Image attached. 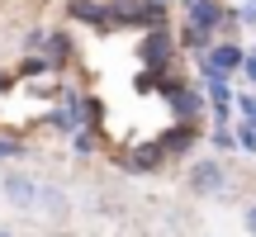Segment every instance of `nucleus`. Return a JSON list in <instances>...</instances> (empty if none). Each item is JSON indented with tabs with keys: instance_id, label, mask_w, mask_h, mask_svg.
I'll return each mask as SVG.
<instances>
[{
	"instance_id": "1",
	"label": "nucleus",
	"mask_w": 256,
	"mask_h": 237,
	"mask_svg": "<svg viewBox=\"0 0 256 237\" xmlns=\"http://www.w3.org/2000/svg\"><path fill=\"white\" fill-rule=\"evenodd\" d=\"M190 194H223L228 190V171H223L214 156H204V162H190Z\"/></svg>"
},
{
	"instance_id": "2",
	"label": "nucleus",
	"mask_w": 256,
	"mask_h": 237,
	"mask_svg": "<svg viewBox=\"0 0 256 237\" xmlns=\"http://www.w3.org/2000/svg\"><path fill=\"white\" fill-rule=\"evenodd\" d=\"M38 190H43V185H38L34 176H24V171H5V176H0V194H5L14 209H34Z\"/></svg>"
},
{
	"instance_id": "3",
	"label": "nucleus",
	"mask_w": 256,
	"mask_h": 237,
	"mask_svg": "<svg viewBox=\"0 0 256 237\" xmlns=\"http://www.w3.org/2000/svg\"><path fill=\"white\" fill-rule=\"evenodd\" d=\"M242 57H247V52H242L238 43L209 48V52L200 57V72H204V76H232V72H238V66H242Z\"/></svg>"
},
{
	"instance_id": "4",
	"label": "nucleus",
	"mask_w": 256,
	"mask_h": 237,
	"mask_svg": "<svg viewBox=\"0 0 256 237\" xmlns=\"http://www.w3.org/2000/svg\"><path fill=\"white\" fill-rule=\"evenodd\" d=\"M209 104L218 114V124H228L232 114V90H228V76H209Z\"/></svg>"
},
{
	"instance_id": "5",
	"label": "nucleus",
	"mask_w": 256,
	"mask_h": 237,
	"mask_svg": "<svg viewBox=\"0 0 256 237\" xmlns=\"http://www.w3.org/2000/svg\"><path fill=\"white\" fill-rule=\"evenodd\" d=\"M66 14L81 19V24H90V28H110V24H104V5H95V0H72Z\"/></svg>"
},
{
	"instance_id": "6",
	"label": "nucleus",
	"mask_w": 256,
	"mask_h": 237,
	"mask_svg": "<svg viewBox=\"0 0 256 237\" xmlns=\"http://www.w3.org/2000/svg\"><path fill=\"white\" fill-rule=\"evenodd\" d=\"M166 57H171V38H166V24H162V28H152V38H147V62L166 66Z\"/></svg>"
},
{
	"instance_id": "7",
	"label": "nucleus",
	"mask_w": 256,
	"mask_h": 237,
	"mask_svg": "<svg viewBox=\"0 0 256 237\" xmlns=\"http://www.w3.org/2000/svg\"><path fill=\"white\" fill-rule=\"evenodd\" d=\"M171 104H176V114H180V118H190V124H194V114L204 110L200 90H171Z\"/></svg>"
},
{
	"instance_id": "8",
	"label": "nucleus",
	"mask_w": 256,
	"mask_h": 237,
	"mask_svg": "<svg viewBox=\"0 0 256 237\" xmlns=\"http://www.w3.org/2000/svg\"><path fill=\"white\" fill-rule=\"evenodd\" d=\"M128 166H133V171H156V166H162V147H138Z\"/></svg>"
},
{
	"instance_id": "9",
	"label": "nucleus",
	"mask_w": 256,
	"mask_h": 237,
	"mask_svg": "<svg viewBox=\"0 0 256 237\" xmlns=\"http://www.w3.org/2000/svg\"><path fill=\"white\" fill-rule=\"evenodd\" d=\"M180 43H185V48H209V28H194V24H185Z\"/></svg>"
},
{
	"instance_id": "10",
	"label": "nucleus",
	"mask_w": 256,
	"mask_h": 237,
	"mask_svg": "<svg viewBox=\"0 0 256 237\" xmlns=\"http://www.w3.org/2000/svg\"><path fill=\"white\" fill-rule=\"evenodd\" d=\"M43 72H52V62H48V57H28V62L19 66V76H43Z\"/></svg>"
},
{
	"instance_id": "11",
	"label": "nucleus",
	"mask_w": 256,
	"mask_h": 237,
	"mask_svg": "<svg viewBox=\"0 0 256 237\" xmlns=\"http://www.w3.org/2000/svg\"><path fill=\"white\" fill-rule=\"evenodd\" d=\"M232 104H242V114H247V124L256 128V95H232Z\"/></svg>"
},
{
	"instance_id": "12",
	"label": "nucleus",
	"mask_w": 256,
	"mask_h": 237,
	"mask_svg": "<svg viewBox=\"0 0 256 237\" xmlns=\"http://www.w3.org/2000/svg\"><path fill=\"white\" fill-rule=\"evenodd\" d=\"M238 147H242V152H256V128H252V124H242V133H238Z\"/></svg>"
},
{
	"instance_id": "13",
	"label": "nucleus",
	"mask_w": 256,
	"mask_h": 237,
	"mask_svg": "<svg viewBox=\"0 0 256 237\" xmlns=\"http://www.w3.org/2000/svg\"><path fill=\"white\" fill-rule=\"evenodd\" d=\"M214 147H238L232 133H228V124H214Z\"/></svg>"
},
{
	"instance_id": "14",
	"label": "nucleus",
	"mask_w": 256,
	"mask_h": 237,
	"mask_svg": "<svg viewBox=\"0 0 256 237\" xmlns=\"http://www.w3.org/2000/svg\"><path fill=\"white\" fill-rule=\"evenodd\" d=\"M95 147V138H90V128H81V133H76V152H90Z\"/></svg>"
},
{
	"instance_id": "15",
	"label": "nucleus",
	"mask_w": 256,
	"mask_h": 237,
	"mask_svg": "<svg viewBox=\"0 0 256 237\" xmlns=\"http://www.w3.org/2000/svg\"><path fill=\"white\" fill-rule=\"evenodd\" d=\"M242 223H247V232L256 237V204H247V218H242Z\"/></svg>"
},
{
	"instance_id": "16",
	"label": "nucleus",
	"mask_w": 256,
	"mask_h": 237,
	"mask_svg": "<svg viewBox=\"0 0 256 237\" xmlns=\"http://www.w3.org/2000/svg\"><path fill=\"white\" fill-rule=\"evenodd\" d=\"M0 90H10V76H5V72H0Z\"/></svg>"
},
{
	"instance_id": "17",
	"label": "nucleus",
	"mask_w": 256,
	"mask_h": 237,
	"mask_svg": "<svg viewBox=\"0 0 256 237\" xmlns=\"http://www.w3.org/2000/svg\"><path fill=\"white\" fill-rule=\"evenodd\" d=\"M0 237H14V232H10V228H0Z\"/></svg>"
},
{
	"instance_id": "18",
	"label": "nucleus",
	"mask_w": 256,
	"mask_h": 237,
	"mask_svg": "<svg viewBox=\"0 0 256 237\" xmlns=\"http://www.w3.org/2000/svg\"><path fill=\"white\" fill-rule=\"evenodd\" d=\"M185 5H194V0H185Z\"/></svg>"
},
{
	"instance_id": "19",
	"label": "nucleus",
	"mask_w": 256,
	"mask_h": 237,
	"mask_svg": "<svg viewBox=\"0 0 256 237\" xmlns=\"http://www.w3.org/2000/svg\"><path fill=\"white\" fill-rule=\"evenodd\" d=\"M252 5H256V0H252Z\"/></svg>"
}]
</instances>
